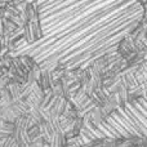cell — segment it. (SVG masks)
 <instances>
[{
  "mask_svg": "<svg viewBox=\"0 0 147 147\" xmlns=\"http://www.w3.org/2000/svg\"><path fill=\"white\" fill-rule=\"evenodd\" d=\"M67 103H69V101H67L66 98H63V97H61V98H57L56 103H54L53 107L51 109V115H57V116H61V115H63V112L66 111Z\"/></svg>",
  "mask_w": 147,
  "mask_h": 147,
  "instance_id": "1",
  "label": "cell"
},
{
  "mask_svg": "<svg viewBox=\"0 0 147 147\" xmlns=\"http://www.w3.org/2000/svg\"><path fill=\"white\" fill-rule=\"evenodd\" d=\"M0 125H1V119H0Z\"/></svg>",
  "mask_w": 147,
  "mask_h": 147,
  "instance_id": "5",
  "label": "cell"
},
{
  "mask_svg": "<svg viewBox=\"0 0 147 147\" xmlns=\"http://www.w3.org/2000/svg\"><path fill=\"white\" fill-rule=\"evenodd\" d=\"M30 115L34 117V120L36 121V124H43V123H45L44 121V119H43V116H41V114L39 112V110L38 109H31L30 110Z\"/></svg>",
  "mask_w": 147,
  "mask_h": 147,
  "instance_id": "4",
  "label": "cell"
},
{
  "mask_svg": "<svg viewBox=\"0 0 147 147\" xmlns=\"http://www.w3.org/2000/svg\"><path fill=\"white\" fill-rule=\"evenodd\" d=\"M7 88H8V90L10 92V96H12V98H13V102H16V101H18V99L22 98V97H21V94H22L21 83H17V81L10 83Z\"/></svg>",
  "mask_w": 147,
  "mask_h": 147,
  "instance_id": "3",
  "label": "cell"
},
{
  "mask_svg": "<svg viewBox=\"0 0 147 147\" xmlns=\"http://www.w3.org/2000/svg\"><path fill=\"white\" fill-rule=\"evenodd\" d=\"M13 132H14V123H9L5 121V120L1 119V125H0V137L7 140L8 137L13 136Z\"/></svg>",
  "mask_w": 147,
  "mask_h": 147,
  "instance_id": "2",
  "label": "cell"
},
{
  "mask_svg": "<svg viewBox=\"0 0 147 147\" xmlns=\"http://www.w3.org/2000/svg\"><path fill=\"white\" fill-rule=\"evenodd\" d=\"M0 119H1V114H0Z\"/></svg>",
  "mask_w": 147,
  "mask_h": 147,
  "instance_id": "6",
  "label": "cell"
}]
</instances>
